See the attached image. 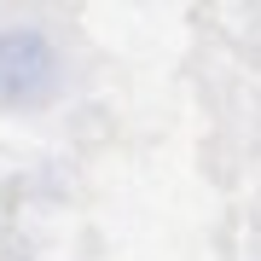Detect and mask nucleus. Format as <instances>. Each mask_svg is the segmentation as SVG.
Segmentation results:
<instances>
[{
  "instance_id": "1",
  "label": "nucleus",
  "mask_w": 261,
  "mask_h": 261,
  "mask_svg": "<svg viewBox=\"0 0 261 261\" xmlns=\"http://www.w3.org/2000/svg\"><path fill=\"white\" fill-rule=\"evenodd\" d=\"M58 82V53L41 29L6 23L0 29V111H23L41 105Z\"/></svg>"
}]
</instances>
